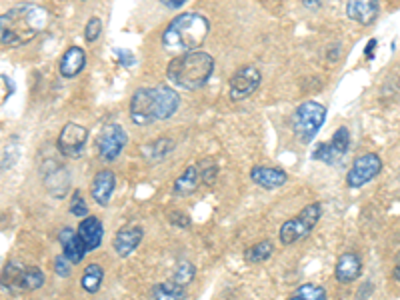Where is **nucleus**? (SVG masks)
Returning <instances> with one entry per match:
<instances>
[{
    "mask_svg": "<svg viewBox=\"0 0 400 300\" xmlns=\"http://www.w3.org/2000/svg\"><path fill=\"white\" fill-rule=\"evenodd\" d=\"M180 106V96L170 86H144L130 98V120L148 127L157 120H168Z\"/></svg>",
    "mask_w": 400,
    "mask_h": 300,
    "instance_id": "obj_1",
    "label": "nucleus"
},
{
    "mask_svg": "<svg viewBox=\"0 0 400 300\" xmlns=\"http://www.w3.org/2000/svg\"><path fill=\"white\" fill-rule=\"evenodd\" d=\"M48 13L36 4H20L0 16V40L2 47L18 48L47 26Z\"/></svg>",
    "mask_w": 400,
    "mask_h": 300,
    "instance_id": "obj_2",
    "label": "nucleus"
},
{
    "mask_svg": "<svg viewBox=\"0 0 400 300\" xmlns=\"http://www.w3.org/2000/svg\"><path fill=\"white\" fill-rule=\"evenodd\" d=\"M208 31H210V24L207 16L198 13H184L176 16L166 26V31L162 32V48L173 56L198 50L200 45L207 40Z\"/></svg>",
    "mask_w": 400,
    "mask_h": 300,
    "instance_id": "obj_3",
    "label": "nucleus"
},
{
    "mask_svg": "<svg viewBox=\"0 0 400 300\" xmlns=\"http://www.w3.org/2000/svg\"><path fill=\"white\" fill-rule=\"evenodd\" d=\"M214 70V58L202 52L192 50L186 54L175 56L166 66V79L173 86L182 90H198L208 82Z\"/></svg>",
    "mask_w": 400,
    "mask_h": 300,
    "instance_id": "obj_4",
    "label": "nucleus"
},
{
    "mask_svg": "<svg viewBox=\"0 0 400 300\" xmlns=\"http://www.w3.org/2000/svg\"><path fill=\"white\" fill-rule=\"evenodd\" d=\"M324 120H326V106L314 100H306L292 116V130L301 143L308 144L319 134Z\"/></svg>",
    "mask_w": 400,
    "mask_h": 300,
    "instance_id": "obj_5",
    "label": "nucleus"
},
{
    "mask_svg": "<svg viewBox=\"0 0 400 300\" xmlns=\"http://www.w3.org/2000/svg\"><path fill=\"white\" fill-rule=\"evenodd\" d=\"M320 216H322V206H320L319 203L304 206L294 219H288V221L280 226V232H278L280 242H282L285 246H288V244H294V242H298V240H304V238L314 230V226L319 224Z\"/></svg>",
    "mask_w": 400,
    "mask_h": 300,
    "instance_id": "obj_6",
    "label": "nucleus"
},
{
    "mask_svg": "<svg viewBox=\"0 0 400 300\" xmlns=\"http://www.w3.org/2000/svg\"><path fill=\"white\" fill-rule=\"evenodd\" d=\"M128 143V134L125 128L116 123H109L100 128V134L96 139V148H98V155L104 160H116V158L122 155L125 146Z\"/></svg>",
    "mask_w": 400,
    "mask_h": 300,
    "instance_id": "obj_7",
    "label": "nucleus"
},
{
    "mask_svg": "<svg viewBox=\"0 0 400 300\" xmlns=\"http://www.w3.org/2000/svg\"><path fill=\"white\" fill-rule=\"evenodd\" d=\"M383 171V160L374 152H367L352 162L351 171L346 174L349 189H362L370 180H374Z\"/></svg>",
    "mask_w": 400,
    "mask_h": 300,
    "instance_id": "obj_8",
    "label": "nucleus"
},
{
    "mask_svg": "<svg viewBox=\"0 0 400 300\" xmlns=\"http://www.w3.org/2000/svg\"><path fill=\"white\" fill-rule=\"evenodd\" d=\"M349 146H351V132L346 127L336 128V132L333 134V141L330 143L319 144L317 150L312 152L314 160H320L328 166H338L346 152H349Z\"/></svg>",
    "mask_w": 400,
    "mask_h": 300,
    "instance_id": "obj_9",
    "label": "nucleus"
},
{
    "mask_svg": "<svg viewBox=\"0 0 400 300\" xmlns=\"http://www.w3.org/2000/svg\"><path fill=\"white\" fill-rule=\"evenodd\" d=\"M88 143V128L80 127L77 123L64 125L61 134H58V150L61 155L70 158H79Z\"/></svg>",
    "mask_w": 400,
    "mask_h": 300,
    "instance_id": "obj_10",
    "label": "nucleus"
},
{
    "mask_svg": "<svg viewBox=\"0 0 400 300\" xmlns=\"http://www.w3.org/2000/svg\"><path fill=\"white\" fill-rule=\"evenodd\" d=\"M260 70L256 66H242L239 68L232 79H230V98L234 102H240L244 98L255 93L256 88L260 86Z\"/></svg>",
    "mask_w": 400,
    "mask_h": 300,
    "instance_id": "obj_11",
    "label": "nucleus"
},
{
    "mask_svg": "<svg viewBox=\"0 0 400 300\" xmlns=\"http://www.w3.org/2000/svg\"><path fill=\"white\" fill-rule=\"evenodd\" d=\"M378 13H381V0H349L346 2V16L362 26H370L372 22H376Z\"/></svg>",
    "mask_w": 400,
    "mask_h": 300,
    "instance_id": "obj_12",
    "label": "nucleus"
},
{
    "mask_svg": "<svg viewBox=\"0 0 400 300\" xmlns=\"http://www.w3.org/2000/svg\"><path fill=\"white\" fill-rule=\"evenodd\" d=\"M144 230L141 226H127V228H120L116 235H114V240H112V246H114V253L122 258H127L130 254L134 253L141 242H143Z\"/></svg>",
    "mask_w": 400,
    "mask_h": 300,
    "instance_id": "obj_13",
    "label": "nucleus"
},
{
    "mask_svg": "<svg viewBox=\"0 0 400 300\" xmlns=\"http://www.w3.org/2000/svg\"><path fill=\"white\" fill-rule=\"evenodd\" d=\"M362 274V260L356 253H344L338 256L335 267V278L342 285H351Z\"/></svg>",
    "mask_w": 400,
    "mask_h": 300,
    "instance_id": "obj_14",
    "label": "nucleus"
},
{
    "mask_svg": "<svg viewBox=\"0 0 400 300\" xmlns=\"http://www.w3.org/2000/svg\"><path fill=\"white\" fill-rule=\"evenodd\" d=\"M250 180L256 187L264 190H274L285 187L288 182V174L282 168H274V166H262L258 164L250 171Z\"/></svg>",
    "mask_w": 400,
    "mask_h": 300,
    "instance_id": "obj_15",
    "label": "nucleus"
},
{
    "mask_svg": "<svg viewBox=\"0 0 400 300\" xmlns=\"http://www.w3.org/2000/svg\"><path fill=\"white\" fill-rule=\"evenodd\" d=\"M114 189H116V176L112 171L104 168L95 174L93 184H90V196L95 198L98 206H109Z\"/></svg>",
    "mask_w": 400,
    "mask_h": 300,
    "instance_id": "obj_16",
    "label": "nucleus"
},
{
    "mask_svg": "<svg viewBox=\"0 0 400 300\" xmlns=\"http://www.w3.org/2000/svg\"><path fill=\"white\" fill-rule=\"evenodd\" d=\"M58 242H61V246H63V254L72 265L82 262L84 254L88 253L86 246H84V242H82V238H80L79 230H74V228H68V226L63 228V230L58 232Z\"/></svg>",
    "mask_w": 400,
    "mask_h": 300,
    "instance_id": "obj_17",
    "label": "nucleus"
},
{
    "mask_svg": "<svg viewBox=\"0 0 400 300\" xmlns=\"http://www.w3.org/2000/svg\"><path fill=\"white\" fill-rule=\"evenodd\" d=\"M77 230H79L80 238H82V242H84V246H86L88 253H93V251H96V248L102 244L104 226H102V222L98 221L96 216H86V219H82V222H80Z\"/></svg>",
    "mask_w": 400,
    "mask_h": 300,
    "instance_id": "obj_18",
    "label": "nucleus"
},
{
    "mask_svg": "<svg viewBox=\"0 0 400 300\" xmlns=\"http://www.w3.org/2000/svg\"><path fill=\"white\" fill-rule=\"evenodd\" d=\"M86 63V54L80 47H70L61 58L58 64V70H61V77L64 79H74L77 74H80V70L84 68Z\"/></svg>",
    "mask_w": 400,
    "mask_h": 300,
    "instance_id": "obj_19",
    "label": "nucleus"
},
{
    "mask_svg": "<svg viewBox=\"0 0 400 300\" xmlns=\"http://www.w3.org/2000/svg\"><path fill=\"white\" fill-rule=\"evenodd\" d=\"M200 184H205V182H202L200 168H198V164H191L184 173L176 178L175 189L173 190H175L176 196H189V194H192V192H196V190L200 189Z\"/></svg>",
    "mask_w": 400,
    "mask_h": 300,
    "instance_id": "obj_20",
    "label": "nucleus"
},
{
    "mask_svg": "<svg viewBox=\"0 0 400 300\" xmlns=\"http://www.w3.org/2000/svg\"><path fill=\"white\" fill-rule=\"evenodd\" d=\"M175 150V141L173 139H157L154 143L143 146V155L148 162H160Z\"/></svg>",
    "mask_w": 400,
    "mask_h": 300,
    "instance_id": "obj_21",
    "label": "nucleus"
},
{
    "mask_svg": "<svg viewBox=\"0 0 400 300\" xmlns=\"http://www.w3.org/2000/svg\"><path fill=\"white\" fill-rule=\"evenodd\" d=\"M102 278H104V270L100 269L98 265H88L86 269L82 270L80 286L88 294H96L100 290V286H102Z\"/></svg>",
    "mask_w": 400,
    "mask_h": 300,
    "instance_id": "obj_22",
    "label": "nucleus"
},
{
    "mask_svg": "<svg viewBox=\"0 0 400 300\" xmlns=\"http://www.w3.org/2000/svg\"><path fill=\"white\" fill-rule=\"evenodd\" d=\"M40 286H45V272L36 267L22 270L16 281V290H38Z\"/></svg>",
    "mask_w": 400,
    "mask_h": 300,
    "instance_id": "obj_23",
    "label": "nucleus"
},
{
    "mask_svg": "<svg viewBox=\"0 0 400 300\" xmlns=\"http://www.w3.org/2000/svg\"><path fill=\"white\" fill-rule=\"evenodd\" d=\"M152 300H184V286L176 285V283H160L152 286Z\"/></svg>",
    "mask_w": 400,
    "mask_h": 300,
    "instance_id": "obj_24",
    "label": "nucleus"
},
{
    "mask_svg": "<svg viewBox=\"0 0 400 300\" xmlns=\"http://www.w3.org/2000/svg\"><path fill=\"white\" fill-rule=\"evenodd\" d=\"M272 253H274V246H272L271 240L256 242L250 248L244 251V260L250 262V265H258V262H264L266 258H271Z\"/></svg>",
    "mask_w": 400,
    "mask_h": 300,
    "instance_id": "obj_25",
    "label": "nucleus"
},
{
    "mask_svg": "<svg viewBox=\"0 0 400 300\" xmlns=\"http://www.w3.org/2000/svg\"><path fill=\"white\" fill-rule=\"evenodd\" d=\"M288 300H326V290L319 285L306 283L298 286Z\"/></svg>",
    "mask_w": 400,
    "mask_h": 300,
    "instance_id": "obj_26",
    "label": "nucleus"
},
{
    "mask_svg": "<svg viewBox=\"0 0 400 300\" xmlns=\"http://www.w3.org/2000/svg\"><path fill=\"white\" fill-rule=\"evenodd\" d=\"M194 276H196L194 265L189 262V260H182V262L176 265L175 272H173V283L180 286H189L194 281Z\"/></svg>",
    "mask_w": 400,
    "mask_h": 300,
    "instance_id": "obj_27",
    "label": "nucleus"
},
{
    "mask_svg": "<svg viewBox=\"0 0 400 300\" xmlns=\"http://www.w3.org/2000/svg\"><path fill=\"white\" fill-rule=\"evenodd\" d=\"M198 168H200V174H202V182L205 184H212L214 182V178H216V174H218V164L214 162V160H200L198 162Z\"/></svg>",
    "mask_w": 400,
    "mask_h": 300,
    "instance_id": "obj_28",
    "label": "nucleus"
},
{
    "mask_svg": "<svg viewBox=\"0 0 400 300\" xmlns=\"http://www.w3.org/2000/svg\"><path fill=\"white\" fill-rule=\"evenodd\" d=\"M102 34V20L98 16H93L88 22H86V29H84V40L86 42H96Z\"/></svg>",
    "mask_w": 400,
    "mask_h": 300,
    "instance_id": "obj_29",
    "label": "nucleus"
},
{
    "mask_svg": "<svg viewBox=\"0 0 400 300\" xmlns=\"http://www.w3.org/2000/svg\"><path fill=\"white\" fill-rule=\"evenodd\" d=\"M70 212L79 219H86L88 216V205L84 203L80 190H74L72 192V198H70Z\"/></svg>",
    "mask_w": 400,
    "mask_h": 300,
    "instance_id": "obj_30",
    "label": "nucleus"
},
{
    "mask_svg": "<svg viewBox=\"0 0 400 300\" xmlns=\"http://www.w3.org/2000/svg\"><path fill=\"white\" fill-rule=\"evenodd\" d=\"M70 270H72V262H70L64 254L54 258V272H56V276L66 278V276L70 274Z\"/></svg>",
    "mask_w": 400,
    "mask_h": 300,
    "instance_id": "obj_31",
    "label": "nucleus"
},
{
    "mask_svg": "<svg viewBox=\"0 0 400 300\" xmlns=\"http://www.w3.org/2000/svg\"><path fill=\"white\" fill-rule=\"evenodd\" d=\"M168 221H170V224L176 226V228H189V226H191V219H189V214H184V212H180V210L170 212Z\"/></svg>",
    "mask_w": 400,
    "mask_h": 300,
    "instance_id": "obj_32",
    "label": "nucleus"
},
{
    "mask_svg": "<svg viewBox=\"0 0 400 300\" xmlns=\"http://www.w3.org/2000/svg\"><path fill=\"white\" fill-rule=\"evenodd\" d=\"M116 56H118V63L122 66H132L134 64V54L130 50H116Z\"/></svg>",
    "mask_w": 400,
    "mask_h": 300,
    "instance_id": "obj_33",
    "label": "nucleus"
},
{
    "mask_svg": "<svg viewBox=\"0 0 400 300\" xmlns=\"http://www.w3.org/2000/svg\"><path fill=\"white\" fill-rule=\"evenodd\" d=\"M370 292H372V285H370V283H365L362 288L358 290V297H356V300H367L368 297H370Z\"/></svg>",
    "mask_w": 400,
    "mask_h": 300,
    "instance_id": "obj_34",
    "label": "nucleus"
},
{
    "mask_svg": "<svg viewBox=\"0 0 400 300\" xmlns=\"http://www.w3.org/2000/svg\"><path fill=\"white\" fill-rule=\"evenodd\" d=\"M184 2L186 0H160V4L166 8H180V6H184Z\"/></svg>",
    "mask_w": 400,
    "mask_h": 300,
    "instance_id": "obj_35",
    "label": "nucleus"
},
{
    "mask_svg": "<svg viewBox=\"0 0 400 300\" xmlns=\"http://www.w3.org/2000/svg\"><path fill=\"white\" fill-rule=\"evenodd\" d=\"M378 47V42H376V38H372L370 42L367 45V50H365V54H367L368 61H372L374 58V48Z\"/></svg>",
    "mask_w": 400,
    "mask_h": 300,
    "instance_id": "obj_36",
    "label": "nucleus"
},
{
    "mask_svg": "<svg viewBox=\"0 0 400 300\" xmlns=\"http://www.w3.org/2000/svg\"><path fill=\"white\" fill-rule=\"evenodd\" d=\"M304 6L306 8H319L320 0H304Z\"/></svg>",
    "mask_w": 400,
    "mask_h": 300,
    "instance_id": "obj_37",
    "label": "nucleus"
},
{
    "mask_svg": "<svg viewBox=\"0 0 400 300\" xmlns=\"http://www.w3.org/2000/svg\"><path fill=\"white\" fill-rule=\"evenodd\" d=\"M394 281H397V283H400V262L397 265V269H394Z\"/></svg>",
    "mask_w": 400,
    "mask_h": 300,
    "instance_id": "obj_38",
    "label": "nucleus"
}]
</instances>
